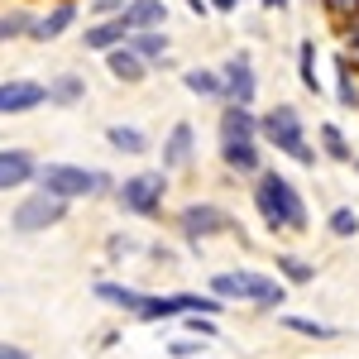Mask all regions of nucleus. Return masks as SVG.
<instances>
[{
	"label": "nucleus",
	"instance_id": "nucleus-21",
	"mask_svg": "<svg viewBox=\"0 0 359 359\" xmlns=\"http://www.w3.org/2000/svg\"><path fill=\"white\" fill-rule=\"evenodd\" d=\"M182 82H187V91H196V96H225L221 72H206V67H192V72H182Z\"/></svg>",
	"mask_w": 359,
	"mask_h": 359
},
{
	"label": "nucleus",
	"instance_id": "nucleus-32",
	"mask_svg": "<svg viewBox=\"0 0 359 359\" xmlns=\"http://www.w3.org/2000/svg\"><path fill=\"white\" fill-rule=\"evenodd\" d=\"M187 326H192L201 340H211V335H216V321H211V316H187Z\"/></svg>",
	"mask_w": 359,
	"mask_h": 359
},
{
	"label": "nucleus",
	"instance_id": "nucleus-10",
	"mask_svg": "<svg viewBox=\"0 0 359 359\" xmlns=\"http://www.w3.org/2000/svg\"><path fill=\"white\" fill-rule=\"evenodd\" d=\"M34 172H39V163H34V154H29V149H0V192L25 187Z\"/></svg>",
	"mask_w": 359,
	"mask_h": 359
},
{
	"label": "nucleus",
	"instance_id": "nucleus-20",
	"mask_svg": "<svg viewBox=\"0 0 359 359\" xmlns=\"http://www.w3.org/2000/svg\"><path fill=\"white\" fill-rule=\"evenodd\" d=\"M96 297L111 306H125V311H139V302H144V292H135V287H120V283H96Z\"/></svg>",
	"mask_w": 359,
	"mask_h": 359
},
{
	"label": "nucleus",
	"instance_id": "nucleus-17",
	"mask_svg": "<svg viewBox=\"0 0 359 359\" xmlns=\"http://www.w3.org/2000/svg\"><path fill=\"white\" fill-rule=\"evenodd\" d=\"M43 96L57 101V106H72V101H82V96H86V86H82L77 72H62V77H53V82L43 86Z\"/></svg>",
	"mask_w": 359,
	"mask_h": 359
},
{
	"label": "nucleus",
	"instance_id": "nucleus-27",
	"mask_svg": "<svg viewBox=\"0 0 359 359\" xmlns=\"http://www.w3.org/2000/svg\"><path fill=\"white\" fill-rule=\"evenodd\" d=\"M359 230V216L350 211V206H340V211H331V235H340V240H350Z\"/></svg>",
	"mask_w": 359,
	"mask_h": 359
},
{
	"label": "nucleus",
	"instance_id": "nucleus-16",
	"mask_svg": "<svg viewBox=\"0 0 359 359\" xmlns=\"http://www.w3.org/2000/svg\"><path fill=\"white\" fill-rule=\"evenodd\" d=\"M221 158L230 168H240V172H254V168H259V144H254V139H225Z\"/></svg>",
	"mask_w": 359,
	"mask_h": 359
},
{
	"label": "nucleus",
	"instance_id": "nucleus-12",
	"mask_svg": "<svg viewBox=\"0 0 359 359\" xmlns=\"http://www.w3.org/2000/svg\"><path fill=\"white\" fill-rule=\"evenodd\" d=\"M130 39V29H125V20H101V25H91L82 34L86 48H96V53H111V48H120Z\"/></svg>",
	"mask_w": 359,
	"mask_h": 359
},
{
	"label": "nucleus",
	"instance_id": "nucleus-33",
	"mask_svg": "<svg viewBox=\"0 0 359 359\" xmlns=\"http://www.w3.org/2000/svg\"><path fill=\"white\" fill-rule=\"evenodd\" d=\"M0 359H29V350H20V345H0Z\"/></svg>",
	"mask_w": 359,
	"mask_h": 359
},
{
	"label": "nucleus",
	"instance_id": "nucleus-25",
	"mask_svg": "<svg viewBox=\"0 0 359 359\" xmlns=\"http://www.w3.org/2000/svg\"><path fill=\"white\" fill-rule=\"evenodd\" d=\"M321 144H326V154H331L335 163H350V144H345V135L335 125H321Z\"/></svg>",
	"mask_w": 359,
	"mask_h": 359
},
{
	"label": "nucleus",
	"instance_id": "nucleus-30",
	"mask_svg": "<svg viewBox=\"0 0 359 359\" xmlns=\"http://www.w3.org/2000/svg\"><path fill=\"white\" fill-rule=\"evenodd\" d=\"M125 5H130V0H96V15H106V20H120V15H125Z\"/></svg>",
	"mask_w": 359,
	"mask_h": 359
},
{
	"label": "nucleus",
	"instance_id": "nucleus-6",
	"mask_svg": "<svg viewBox=\"0 0 359 359\" xmlns=\"http://www.w3.org/2000/svg\"><path fill=\"white\" fill-rule=\"evenodd\" d=\"M163 172H135V177H125V187H120V206L125 211H135V216H154L158 206H163Z\"/></svg>",
	"mask_w": 359,
	"mask_h": 359
},
{
	"label": "nucleus",
	"instance_id": "nucleus-37",
	"mask_svg": "<svg viewBox=\"0 0 359 359\" xmlns=\"http://www.w3.org/2000/svg\"><path fill=\"white\" fill-rule=\"evenodd\" d=\"M283 5H287V0H264V10H283Z\"/></svg>",
	"mask_w": 359,
	"mask_h": 359
},
{
	"label": "nucleus",
	"instance_id": "nucleus-31",
	"mask_svg": "<svg viewBox=\"0 0 359 359\" xmlns=\"http://www.w3.org/2000/svg\"><path fill=\"white\" fill-rule=\"evenodd\" d=\"M201 345H206V340H172V355L192 359V355H201Z\"/></svg>",
	"mask_w": 359,
	"mask_h": 359
},
{
	"label": "nucleus",
	"instance_id": "nucleus-13",
	"mask_svg": "<svg viewBox=\"0 0 359 359\" xmlns=\"http://www.w3.org/2000/svg\"><path fill=\"white\" fill-rule=\"evenodd\" d=\"M187 163H192V125L182 120V125H172V135H168V144H163V168H158V172L187 168Z\"/></svg>",
	"mask_w": 359,
	"mask_h": 359
},
{
	"label": "nucleus",
	"instance_id": "nucleus-14",
	"mask_svg": "<svg viewBox=\"0 0 359 359\" xmlns=\"http://www.w3.org/2000/svg\"><path fill=\"white\" fill-rule=\"evenodd\" d=\"M72 20H77V5H72V0H62V5H57L53 15L34 20V29H29V39H39V43H53L57 34H62V29L72 25Z\"/></svg>",
	"mask_w": 359,
	"mask_h": 359
},
{
	"label": "nucleus",
	"instance_id": "nucleus-8",
	"mask_svg": "<svg viewBox=\"0 0 359 359\" xmlns=\"http://www.w3.org/2000/svg\"><path fill=\"white\" fill-rule=\"evenodd\" d=\"M48 96H43V86L39 82H25V77H15V82H0V115H25L34 106H43Z\"/></svg>",
	"mask_w": 359,
	"mask_h": 359
},
{
	"label": "nucleus",
	"instance_id": "nucleus-15",
	"mask_svg": "<svg viewBox=\"0 0 359 359\" xmlns=\"http://www.w3.org/2000/svg\"><path fill=\"white\" fill-rule=\"evenodd\" d=\"M259 135V120L249 115V106H225L221 111V144L225 139H254Z\"/></svg>",
	"mask_w": 359,
	"mask_h": 359
},
{
	"label": "nucleus",
	"instance_id": "nucleus-26",
	"mask_svg": "<svg viewBox=\"0 0 359 359\" xmlns=\"http://www.w3.org/2000/svg\"><path fill=\"white\" fill-rule=\"evenodd\" d=\"M297 72H302V86H306V91H316V48H311V43H302V48H297Z\"/></svg>",
	"mask_w": 359,
	"mask_h": 359
},
{
	"label": "nucleus",
	"instance_id": "nucleus-22",
	"mask_svg": "<svg viewBox=\"0 0 359 359\" xmlns=\"http://www.w3.org/2000/svg\"><path fill=\"white\" fill-rule=\"evenodd\" d=\"M111 72L120 82H139V77H144V62H139L130 48H111Z\"/></svg>",
	"mask_w": 359,
	"mask_h": 359
},
{
	"label": "nucleus",
	"instance_id": "nucleus-4",
	"mask_svg": "<svg viewBox=\"0 0 359 359\" xmlns=\"http://www.w3.org/2000/svg\"><path fill=\"white\" fill-rule=\"evenodd\" d=\"M39 177H43V192L57 196V201H77V196H91V192H101V187H111L106 172L72 168V163H48V168H39Z\"/></svg>",
	"mask_w": 359,
	"mask_h": 359
},
{
	"label": "nucleus",
	"instance_id": "nucleus-34",
	"mask_svg": "<svg viewBox=\"0 0 359 359\" xmlns=\"http://www.w3.org/2000/svg\"><path fill=\"white\" fill-rule=\"evenodd\" d=\"M345 39H350V48L359 53V20H350V25H345Z\"/></svg>",
	"mask_w": 359,
	"mask_h": 359
},
{
	"label": "nucleus",
	"instance_id": "nucleus-1",
	"mask_svg": "<svg viewBox=\"0 0 359 359\" xmlns=\"http://www.w3.org/2000/svg\"><path fill=\"white\" fill-rule=\"evenodd\" d=\"M254 206H259L264 225H273V230H306L302 192H297L287 177H278V172H259V182H254Z\"/></svg>",
	"mask_w": 359,
	"mask_h": 359
},
{
	"label": "nucleus",
	"instance_id": "nucleus-3",
	"mask_svg": "<svg viewBox=\"0 0 359 359\" xmlns=\"http://www.w3.org/2000/svg\"><path fill=\"white\" fill-rule=\"evenodd\" d=\"M259 130L269 135V144H278L287 158H297V163H316V154H311V144H306V135H302V115L292 111V106H273V111L259 120Z\"/></svg>",
	"mask_w": 359,
	"mask_h": 359
},
{
	"label": "nucleus",
	"instance_id": "nucleus-9",
	"mask_svg": "<svg viewBox=\"0 0 359 359\" xmlns=\"http://www.w3.org/2000/svg\"><path fill=\"white\" fill-rule=\"evenodd\" d=\"M221 86H225V96H230V106H249V101H254V72H249L245 53H235L230 62H225Z\"/></svg>",
	"mask_w": 359,
	"mask_h": 359
},
{
	"label": "nucleus",
	"instance_id": "nucleus-11",
	"mask_svg": "<svg viewBox=\"0 0 359 359\" xmlns=\"http://www.w3.org/2000/svg\"><path fill=\"white\" fill-rule=\"evenodd\" d=\"M120 20H125L130 34H144V29H158V25H163L168 10H163V0H130Z\"/></svg>",
	"mask_w": 359,
	"mask_h": 359
},
{
	"label": "nucleus",
	"instance_id": "nucleus-35",
	"mask_svg": "<svg viewBox=\"0 0 359 359\" xmlns=\"http://www.w3.org/2000/svg\"><path fill=\"white\" fill-rule=\"evenodd\" d=\"M206 5H211V10H235L240 0H206Z\"/></svg>",
	"mask_w": 359,
	"mask_h": 359
},
{
	"label": "nucleus",
	"instance_id": "nucleus-36",
	"mask_svg": "<svg viewBox=\"0 0 359 359\" xmlns=\"http://www.w3.org/2000/svg\"><path fill=\"white\" fill-rule=\"evenodd\" d=\"M187 10H192V15H206V0H187Z\"/></svg>",
	"mask_w": 359,
	"mask_h": 359
},
{
	"label": "nucleus",
	"instance_id": "nucleus-24",
	"mask_svg": "<svg viewBox=\"0 0 359 359\" xmlns=\"http://www.w3.org/2000/svg\"><path fill=\"white\" fill-rule=\"evenodd\" d=\"M283 326L297 335H316V340H331L335 326H326V321H311V316H283Z\"/></svg>",
	"mask_w": 359,
	"mask_h": 359
},
{
	"label": "nucleus",
	"instance_id": "nucleus-18",
	"mask_svg": "<svg viewBox=\"0 0 359 359\" xmlns=\"http://www.w3.org/2000/svg\"><path fill=\"white\" fill-rule=\"evenodd\" d=\"M130 53H135L139 62H149V57H168V34H158V29L130 34Z\"/></svg>",
	"mask_w": 359,
	"mask_h": 359
},
{
	"label": "nucleus",
	"instance_id": "nucleus-5",
	"mask_svg": "<svg viewBox=\"0 0 359 359\" xmlns=\"http://www.w3.org/2000/svg\"><path fill=\"white\" fill-rule=\"evenodd\" d=\"M62 216H67V201H57V196H48V192H34L15 206V221L10 225H15L20 235H39V230L57 225Z\"/></svg>",
	"mask_w": 359,
	"mask_h": 359
},
{
	"label": "nucleus",
	"instance_id": "nucleus-29",
	"mask_svg": "<svg viewBox=\"0 0 359 359\" xmlns=\"http://www.w3.org/2000/svg\"><path fill=\"white\" fill-rule=\"evenodd\" d=\"M326 10H331L340 25H350V20H359V0H326Z\"/></svg>",
	"mask_w": 359,
	"mask_h": 359
},
{
	"label": "nucleus",
	"instance_id": "nucleus-7",
	"mask_svg": "<svg viewBox=\"0 0 359 359\" xmlns=\"http://www.w3.org/2000/svg\"><path fill=\"white\" fill-rule=\"evenodd\" d=\"M177 225H182V235H187V240H206V235H221L225 225H230V216H225L221 206L196 201V206H187V211L177 216Z\"/></svg>",
	"mask_w": 359,
	"mask_h": 359
},
{
	"label": "nucleus",
	"instance_id": "nucleus-19",
	"mask_svg": "<svg viewBox=\"0 0 359 359\" xmlns=\"http://www.w3.org/2000/svg\"><path fill=\"white\" fill-rule=\"evenodd\" d=\"M106 139H111V149H120V154H144V149H149L144 130H135V125H111Z\"/></svg>",
	"mask_w": 359,
	"mask_h": 359
},
{
	"label": "nucleus",
	"instance_id": "nucleus-2",
	"mask_svg": "<svg viewBox=\"0 0 359 359\" xmlns=\"http://www.w3.org/2000/svg\"><path fill=\"white\" fill-rule=\"evenodd\" d=\"M211 292L216 297H235V302H254V306H283L287 292L278 278H264V273H216L211 278Z\"/></svg>",
	"mask_w": 359,
	"mask_h": 359
},
{
	"label": "nucleus",
	"instance_id": "nucleus-23",
	"mask_svg": "<svg viewBox=\"0 0 359 359\" xmlns=\"http://www.w3.org/2000/svg\"><path fill=\"white\" fill-rule=\"evenodd\" d=\"M278 273L287 278V283H311V278H316V269H311V264H302L297 254H278Z\"/></svg>",
	"mask_w": 359,
	"mask_h": 359
},
{
	"label": "nucleus",
	"instance_id": "nucleus-28",
	"mask_svg": "<svg viewBox=\"0 0 359 359\" xmlns=\"http://www.w3.org/2000/svg\"><path fill=\"white\" fill-rule=\"evenodd\" d=\"M25 29H34L29 15H0V43H5V39H15V34H25Z\"/></svg>",
	"mask_w": 359,
	"mask_h": 359
}]
</instances>
